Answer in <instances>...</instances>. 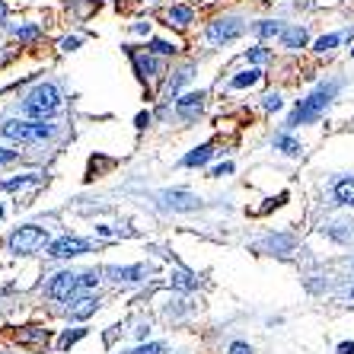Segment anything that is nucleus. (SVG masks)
Returning <instances> with one entry per match:
<instances>
[{
	"instance_id": "obj_4",
	"label": "nucleus",
	"mask_w": 354,
	"mask_h": 354,
	"mask_svg": "<svg viewBox=\"0 0 354 354\" xmlns=\"http://www.w3.org/2000/svg\"><path fill=\"white\" fill-rule=\"evenodd\" d=\"M3 138H13L19 144H32V140H45L55 134V128L45 122H3L0 124Z\"/></svg>"
},
{
	"instance_id": "obj_27",
	"label": "nucleus",
	"mask_w": 354,
	"mask_h": 354,
	"mask_svg": "<svg viewBox=\"0 0 354 354\" xmlns=\"http://www.w3.org/2000/svg\"><path fill=\"white\" fill-rule=\"evenodd\" d=\"M268 58H272V55H268L265 48H252V51H249V61H256V64H262V61H268Z\"/></svg>"
},
{
	"instance_id": "obj_25",
	"label": "nucleus",
	"mask_w": 354,
	"mask_h": 354,
	"mask_svg": "<svg viewBox=\"0 0 354 354\" xmlns=\"http://www.w3.org/2000/svg\"><path fill=\"white\" fill-rule=\"evenodd\" d=\"M131 354H163V345H157V342H153V345H140V348H134Z\"/></svg>"
},
{
	"instance_id": "obj_37",
	"label": "nucleus",
	"mask_w": 354,
	"mask_h": 354,
	"mask_svg": "<svg viewBox=\"0 0 354 354\" xmlns=\"http://www.w3.org/2000/svg\"><path fill=\"white\" fill-rule=\"evenodd\" d=\"M0 214H3V207H0Z\"/></svg>"
},
{
	"instance_id": "obj_26",
	"label": "nucleus",
	"mask_w": 354,
	"mask_h": 354,
	"mask_svg": "<svg viewBox=\"0 0 354 354\" xmlns=\"http://www.w3.org/2000/svg\"><path fill=\"white\" fill-rule=\"evenodd\" d=\"M150 51H157V55H173V45H166V41H150Z\"/></svg>"
},
{
	"instance_id": "obj_11",
	"label": "nucleus",
	"mask_w": 354,
	"mask_h": 354,
	"mask_svg": "<svg viewBox=\"0 0 354 354\" xmlns=\"http://www.w3.org/2000/svg\"><path fill=\"white\" fill-rule=\"evenodd\" d=\"M166 205L176 207V211H192L198 201H195V195H189V192H166Z\"/></svg>"
},
{
	"instance_id": "obj_19",
	"label": "nucleus",
	"mask_w": 354,
	"mask_h": 354,
	"mask_svg": "<svg viewBox=\"0 0 354 354\" xmlns=\"http://www.w3.org/2000/svg\"><path fill=\"white\" fill-rule=\"evenodd\" d=\"M112 274H115L118 281H138L140 274H144V268H140V265H131V268H115Z\"/></svg>"
},
{
	"instance_id": "obj_38",
	"label": "nucleus",
	"mask_w": 354,
	"mask_h": 354,
	"mask_svg": "<svg viewBox=\"0 0 354 354\" xmlns=\"http://www.w3.org/2000/svg\"><path fill=\"white\" fill-rule=\"evenodd\" d=\"M351 297H354V290H351Z\"/></svg>"
},
{
	"instance_id": "obj_8",
	"label": "nucleus",
	"mask_w": 354,
	"mask_h": 354,
	"mask_svg": "<svg viewBox=\"0 0 354 354\" xmlns=\"http://www.w3.org/2000/svg\"><path fill=\"white\" fill-rule=\"evenodd\" d=\"M201 106H205V93H189V96H182L179 102H176V112H179L185 122H192V118L201 112Z\"/></svg>"
},
{
	"instance_id": "obj_29",
	"label": "nucleus",
	"mask_w": 354,
	"mask_h": 354,
	"mask_svg": "<svg viewBox=\"0 0 354 354\" xmlns=\"http://www.w3.org/2000/svg\"><path fill=\"white\" fill-rule=\"evenodd\" d=\"M230 354H252V348H249L246 342H233V345H230Z\"/></svg>"
},
{
	"instance_id": "obj_24",
	"label": "nucleus",
	"mask_w": 354,
	"mask_h": 354,
	"mask_svg": "<svg viewBox=\"0 0 354 354\" xmlns=\"http://www.w3.org/2000/svg\"><path fill=\"white\" fill-rule=\"evenodd\" d=\"M173 284H176V288H192V284H195V278H192L189 272H179V274H173Z\"/></svg>"
},
{
	"instance_id": "obj_1",
	"label": "nucleus",
	"mask_w": 354,
	"mask_h": 354,
	"mask_svg": "<svg viewBox=\"0 0 354 354\" xmlns=\"http://www.w3.org/2000/svg\"><path fill=\"white\" fill-rule=\"evenodd\" d=\"M58 106H61V96H58V90L51 86V83H39L29 96H26V102H23V112L29 118H45L48 115H55L58 112Z\"/></svg>"
},
{
	"instance_id": "obj_7",
	"label": "nucleus",
	"mask_w": 354,
	"mask_h": 354,
	"mask_svg": "<svg viewBox=\"0 0 354 354\" xmlns=\"http://www.w3.org/2000/svg\"><path fill=\"white\" fill-rule=\"evenodd\" d=\"M243 35V23L239 19H217V23L207 26V39L214 45H223V41H233Z\"/></svg>"
},
{
	"instance_id": "obj_34",
	"label": "nucleus",
	"mask_w": 354,
	"mask_h": 354,
	"mask_svg": "<svg viewBox=\"0 0 354 354\" xmlns=\"http://www.w3.org/2000/svg\"><path fill=\"white\" fill-rule=\"evenodd\" d=\"M35 35H39V29H23V32H19V39H35Z\"/></svg>"
},
{
	"instance_id": "obj_5",
	"label": "nucleus",
	"mask_w": 354,
	"mask_h": 354,
	"mask_svg": "<svg viewBox=\"0 0 354 354\" xmlns=\"http://www.w3.org/2000/svg\"><path fill=\"white\" fill-rule=\"evenodd\" d=\"M45 243H48V233L41 230V227H35V223H29V227H19V230L10 236V249H13L17 256H29V252H39Z\"/></svg>"
},
{
	"instance_id": "obj_30",
	"label": "nucleus",
	"mask_w": 354,
	"mask_h": 354,
	"mask_svg": "<svg viewBox=\"0 0 354 354\" xmlns=\"http://www.w3.org/2000/svg\"><path fill=\"white\" fill-rule=\"evenodd\" d=\"M265 109H268V112H278V109H281V96H265Z\"/></svg>"
},
{
	"instance_id": "obj_3",
	"label": "nucleus",
	"mask_w": 354,
	"mask_h": 354,
	"mask_svg": "<svg viewBox=\"0 0 354 354\" xmlns=\"http://www.w3.org/2000/svg\"><path fill=\"white\" fill-rule=\"evenodd\" d=\"M332 93H335V86H326V90H316L313 96H306L304 102L290 112V122L288 124H310V122H316V118L326 112V106H329Z\"/></svg>"
},
{
	"instance_id": "obj_28",
	"label": "nucleus",
	"mask_w": 354,
	"mask_h": 354,
	"mask_svg": "<svg viewBox=\"0 0 354 354\" xmlns=\"http://www.w3.org/2000/svg\"><path fill=\"white\" fill-rule=\"evenodd\" d=\"M17 160V150H7V147H0V166H7Z\"/></svg>"
},
{
	"instance_id": "obj_23",
	"label": "nucleus",
	"mask_w": 354,
	"mask_h": 354,
	"mask_svg": "<svg viewBox=\"0 0 354 354\" xmlns=\"http://www.w3.org/2000/svg\"><path fill=\"white\" fill-rule=\"evenodd\" d=\"M338 45V35H322L319 41H316V51H329Z\"/></svg>"
},
{
	"instance_id": "obj_22",
	"label": "nucleus",
	"mask_w": 354,
	"mask_h": 354,
	"mask_svg": "<svg viewBox=\"0 0 354 354\" xmlns=\"http://www.w3.org/2000/svg\"><path fill=\"white\" fill-rule=\"evenodd\" d=\"M83 335H86V329H74V332L67 329L64 335H61V348H71V345H74V342H80Z\"/></svg>"
},
{
	"instance_id": "obj_33",
	"label": "nucleus",
	"mask_w": 354,
	"mask_h": 354,
	"mask_svg": "<svg viewBox=\"0 0 354 354\" xmlns=\"http://www.w3.org/2000/svg\"><path fill=\"white\" fill-rule=\"evenodd\" d=\"M77 45H80V41H77V39H64V45H61V48H64V51H74Z\"/></svg>"
},
{
	"instance_id": "obj_35",
	"label": "nucleus",
	"mask_w": 354,
	"mask_h": 354,
	"mask_svg": "<svg viewBox=\"0 0 354 354\" xmlns=\"http://www.w3.org/2000/svg\"><path fill=\"white\" fill-rule=\"evenodd\" d=\"M150 124V115H138V128H147Z\"/></svg>"
},
{
	"instance_id": "obj_6",
	"label": "nucleus",
	"mask_w": 354,
	"mask_h": 354,
	"mask_svg": "<svg viewBox=\"0 0 354 354\" xmlns=\"http://www.w3.org/2000/svg\"><path fill=\"white\" fill-rule=\"evenodd\" d=\"M83 252H90V243L80 236H61L48 249V256H55V259H74V256H83Z\"/></svg>"
},
{
	"instance_id": "obj_18",
	"label": "nucleus",
	"mask_w": 354,
	"mask_h": 354,
	"mask_svg": "<svg viewBox=\"0 0 354 354\" xmlns=\"http://www.w3.org/2000/svg\"><path fill=\"white\" fill-rule=\"evenodd\" d=\"M256 32L262 35V39H272V35H281V32H284V26H281V23H272V19H265V23L256 26Z\"/></svg>"
},
{
	"instance_id": "obj_10",
	"label": "nucleus",
	"mask_w": 354,
	"mask_h": 354,
	"mask_svg": "<svg viewBox=\"0 0 354 354\" xmlns=\"http://www.w3.org/2000/svg\"><path fill=\"white\" fill-rule=\"evenodd\" d=\"M17 338L23 342V345H48L51 332H48V329H39V326H32V329H19Z\"/></svg>"
},
{
	"instance_id": "obj_9",
	"label": "nucleus",
	"mask_w": 354,
	"mask_h": 354,
	"mask_svg": "<svg viewBox=\"0 0 354 354\" xmlns=\"http://www.w3.org/2000/svg\"><path fill=\"white\" fill-rule=\"evenodd\" d=\"M96 297H90V294H83V297H77L74 300V306H71V316L74 319H86V316H93L96 313Z\"/></svg>"
},
{
	"instance_id": "obj_32",
	"label": "nucleus",
	"mask_w": 354,
	"mask_h": 354,
	"mask_svg": "<svg viewBox=\"0 0 354 354\" xmlns=\"http://www.w3.org/2000/svg\"><path fill=\"white\" fill-rule=\"evenodd\" d=\"M227 173H233V163H223V166L214 169V176H227Z\"/></svg>"
},
{
	"instance_id": "obj_20",
	"label": "nucleus",
	"mask_w": 354,
	"mask_h": 354,
	"mask_svg": "<svg viewBox=\"0 0 354 354\" xmlns=\"http://www.w3.org/2000/svg\"><path fill=\"white\" fill-rule=\"evenodd\" d=\"M274 144H278V147L284 150V153H290V157H294V153H300V144H297L294 138H288V134H281V138H274Z\"/></svg>"
},
{
	"instance_id": "obj_13",
	"label": "nucleus",
	"mask_w": 354,
	"mask_h": 354,
	"mask_svg": "<svg viewBox=\"0 0 354 354\" xmlns=\"http://www.w3.org/2000/svg\"><path fill=\"white\" fill-rule=\"evenodd\" d=\"M211 157H214V147H211V144H205V147L192 150V153H189L185 160H182V163H185V166H205Z\"/></svg>"
},
{
	"instance_id": "obj_16",
	"label": "nucleus",
	"mask_w": 354,
	"mask_h": 354,
	"mask_svg": "<svg viewBox=\"0 0 354 354\" xmlns=\"http://www.w3.org/2000/svg\"><path fill=\"white\" fill-rule=\"evenodd\" d=\"M284 45H288V48H304V41H306V32L304 29H284Z\"/></svg>"
},
{
	"instance_id": "obj_36",
	"label": "nucleus",
	"mask_w": 354,
	"mask_h": 354,
	"mask_svg": "<svg viewBox=\"0 0 354 354\" xmlns=\"http://www.w3.org/2000/svg\"><path fill=\"white\" fill-rule=\"evenodd\" d=\"M0 17H3V3H0Z\"/></svg>"
},
{
	"instance_id": "obj_17",
	"label": "nucleus",
	"mask_w": 354,
	"mask_h": 354,
	"mask_svg": "<svg viewBox=\"0 0 354 354\" xmlns=\"http://www.w3.org/2000/svg\"><path fill=\"white\" fill-rule=\"evenodd\" d=\"M259 80H262V74H259V71H246V74L233 77V86H236V90H243V86H256Z\"/></svg>"
},
{
	"instance_id": "obj_12",
	"label": "nucleus",
	"mask_w": 354,
	"mask_h": 354,
	"mask_svg": "<svg viewBox=\"0 0 354 354\" xmlns=\"http://www.w3.org/2000/svg\"><path fill=\"white\" fill-rule=\"evenodd\" d=\"M189 23H192V10H189V7H173V10H166V26L185 29Z\"/></svg>"
},
{
	"instance_id": "obj_2",
	"label": "nucleus",
	"mask_w": 354,
	"mask_h": 354,
	"mask_svg": "<svg viewBox=\"0 0 354 354\" xmlns=\"http://www.w3.org/2000/svg\"><path fill=\"white\" fill-rule=\"evenodd\" d=\"M96 284V272H86V274H71V272H61L51 278L48 284V297L51 300H71L77 290L83 288H93Z\"/></svg>"
},
{
	"instance_id": "obj_14",
	"label": "nucleus",
	"mask_w": 354,
	"mask_h": 354,
	"mask_svg": "<svg viewBox=\"0 0 354 354\" xmlns=\"http://www.w3.org/2000/svg\"><path fill=\"white\" fill-rule=\"evenodd\" d=\"M335 198L342 205H351L354 207V179H342L335 185Z\"/></svg>"
},
{
	"instance_id": "obj_31",
	"label": "nucleus",
	"mask_w": 354,
	"mask_h": 354,
	"mask_svg": "<svg viewBox=\"0 0 354 354\" xmlns=\"http://www.w3.org/2000/svg\"><path fill=\"white\" fill-rule=\"evenodd\" d=\"M335 354H354V342H342Z\"/></svg>"
},
{
	"instance_id": "obj_15",
	"label": "nucleus",
	"mask_w": 354,
	"mask_h": 354,
	"mask_svg": "<svg viewBox=\"0 0 354 354\" xmlns=\"http://www.w3.org/2000/svg\"><path fill=\"white\" fill-rule=\"evenodd\" d=\"M131 58H134V67H138L140 77H153V74H157V61H153V58H144V55H131Z\"/></svg>"
},
{
	"instance_id": "obj_21",
	"label": "nucleus",
	"mask_w": 354,
	"mask_h": 354,
	"mask_svg": "<svg viewBox=\"0 0 354 354\" xmlns=\"http://www.w3.org/2000/svg\"><path fill=\"white\" fill-rule=\"evenodd\" d=\"M29 182H35V176H32V173H29V176H19V179H10V182H0V189L17 192V189H23V185H29Z\"/></svg>"
}]
</instances>
